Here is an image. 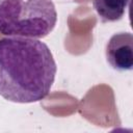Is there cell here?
<instances>
[{"mask_svg":"<svg viewBox=\"0 0 133 133\" xmlns=\"http://www.w3.org/2000/svg\"><path fill=\"white\" fill-rule=\"evenodd\" d=\"M57 22L52 0H0V33L7 36L43 38Z\"/></svg>","mask_w":133,"mask_h":133,"instance_id":"obj_2","label":"cell"},{"mask_svg":"<svg viewBox=\"0 0 133 133\" xmlns=\"http://www.w3.org/2000/svg\"><path fill=\"white\" fill-rule=\"evenodd\" d=\"M57 65L50 48L37 38H0V96L14 103L45 99L55 80Z\"/></svg>","mask_w":133,"mask_h":133,"instance_id":"obj_1","label":"cell"},{"mask_svg":"<svg viewBox=\"0 0 133 133\" xmlns=\"http://www.w3.org/2000/svg\"><path fill=\"white\" fill-rule=\"evenodd\" d=\"M130 3V0H92V6L103 22L121 20Z\"/></svg>","mask_w":133,"mask_h":133,"instance_id":"obj_4","label":"cell"},{"mask_svg":"<svg viewBox=\"0 0 133 133\" xmlns=\"http://www.w3.org/2000/svg\"><path fill=\"white\" fill-rule=\"evenodd\" d=\"M106 59L116 71L125 72L133 68V35L130 32L113 34L105 49Z\"/></svg>","mask_w":133,"mask_h":133,"instance_id":"obj_3","label":"cell"}]
</instances>
